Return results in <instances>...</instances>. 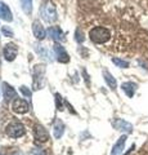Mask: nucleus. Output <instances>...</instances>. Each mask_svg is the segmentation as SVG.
I'll use <instances>...</instances> for the list:
<instances>
[{
  "label": "nucleus",
  "mask_w": 148,
  "mask_h": 155,
  "mask_svg": "<svg viewBox=\"0 0 148 155\" xmlns=\"http://www.w3.org/2000/svg\"><path fill=\"white\" fill-rule=\"evenodd\" d=\"M89 36H90V40L93 43H95V44H103V43L109 40V38H111V31L106 27L95 26L89 31Z\"/></svg>",
  "instance_id": "nucleus-1"
},
{
  "label": "nucleus",
  "mask_w": 148,
  "mask_h": 155,
  "mask_svg": "<svg viewBox=\"0 0 148 155\" xmlns=\"http://www.w3.org/2000/svg\"><path fill=\"white\" fill-rule=\"evenodd\" d=\"M5 133L12 138H20L26 133V128L20 122H12L7 125Z\"/></svg>",
  "instance_id": "nucleus-2"
},
{
  "label": "nucleus",
  "mask_w": 148,
  "mask_h": 155,
  "mask_svg": "<svg viewBox=\"0 0 148 155\" xmlns=\"http://www.w3.org/2000/svg\"><path fill=\"white\" fill-rule=\"evenodd\" d=\"M40 14H41V18L48 23L54 22V21H57V18H58L57 9L52 5V4H45V5H43L40 9Z\"/></svg>",
  "instance_id": "nucleus-3"
},
{
  "label": "nucleus",
  "mask_w": 148,
  "mask_h": 155,
  "mask_svg": "<svg viewBox=\"0 0 148 155\" xmlns=\"http://www.w3.org/2000/svg\"><path fill=\"white\" fill-rule=\"evenodd\" d=\"M53 52H54V54L57 57V61L61 62V64H68V62H70V56L67 54V52L65 51V48L62 47L59 43L54 44Z\"/></svg>",
  "instance_id": "nucleus-4"
},
{
  "label": "nucleus",
  "mask_w": 148,
  "mask_h": 155,
  "mask_svg": "<svg viewBox=\"0 0 148 155\" xmlns=\"http://www.w3.org/2000/svg\"><path fill=\"white\" fill-rule=\"evenodd\" d=\"M12 110L16 114H26L28 111V102L26 100L16 98L12 102Z\"/></svg>",
  "instance_id": "nucleus-5"
},
{
  "label": "nucleus",
  "mask_w": 148,
  "mask_h": 155,
  "mask_svg": "<svg viewBox=\"0 0 148 155\" xmlns=\"http://www.w3.org/2000/svg\"><path fill=\"white\" fill-rule=\"evenodd\" d=\"M3 53H4V57H5V60L9 61V62H12V61L16 60L17 53H18V48L16 47V44H13V43H9V44H7L5 47H4Z\"/></svg>",
  "instance_id": "nucleus-6"
},
{
  "label": "nucleus",
  "mask_w": 148,
  "mask_h": 155,
  "mask_svg": "<svg viewBox=\"0 0 148 155\" xmlns=\"http://www.w3.org/2000/svg\"><path fill=\"white\" fill-rule=\"evenodd\" d=\"M48 34H49L50 39H53V40L57 41V43H62V41L66 40L63 31H62L58 26H52V27H49V30H48Z\"/></svg>",
  "instance_id": "nucleus-7"
},
{
  "label": "nucleus",
  "mask_w": 148,
  "mask_h": 155,
  "mask_svg": "<svg viewBox=\"0 0 148 155\" xmlns=\"http://www.w3.org/2000/svg\"><path fill=\"white\" fill-rule=\"evenodd\" d=\"M34 133H35V138L40 142H46L48 140H49V133H48V130L43 127L41 124L35 125Z\"/></svg>",
  "instance_id": "nucleus-8"
},
{
  "label": "nucleus",
  "mask_w": 148,
  "mask_h": 155,
  "mask_svg": "<svg viewBox=\"0 0 148 155\" xmlns=\"http://www.w3.org/2000/svg\"><path fill=\"white\" fill-rule=\"evenodd\" d=\"M113 127L117 130H121V132H126V133H131L133 132V125L126 122L124 119H116L113 122Z\"/></svg>",
  "instance_id": "nucleus-9"
},
{
  "label": "nucleus",
  "mask_w": 148,
  "mask_h": 155,
  "mask_svg": "<svg viewBox=\"0 0 148 155\" xmlns=\"http://www.w3.org/2000/svg\"><path fill=\"white\" fill-rule=\"evenodd\" d=\"M125 142H126V136H121L117 140V142L113 145V147L111 150V155H121L125 147Z\"/></svg>",
  "instance_id": "nucleus-10"
},
{
  "label": "nucleus",
  "mask_w": 148,
  "mask_h": 155,
  "mask_svg": "<svg viewBox=\"0 0 148 155\" xmlns=\"http://www.w3.org/2000/svg\"><path fill=\"white\" fill-rule=\"evenodd\" d=\"M0 18L4 19L7 22H12L13 21V16H12V12L9 7L7 4H4L3 2H0Z\"/></svg>",
  "instance_id": "nucleus-11"
},
{
  "label": "nucleus",
  "mask_w": 148,
  "mask_h": 155,
  "mask_svg": "<svg viewBox=\"0 0 148 155\" xmlns=\"http://www.w3.org/2000/svg\"><path fill=\"white\" fill-rule=\"evenodd\" d=\"M32 32H34L35 38L39 39V40H43V39L45 38V35H46L44 27H43V25L39 21H35L34 23H32Z\"/></svg>",
  "instance_id": "nucleus-12"
},
{
  "label": "nucleus",
  "mask_w": 148,
  "mask_h": 155,
  "mask_svg": "<svg viewBox=\"0 0 148 155\" xmlns=\"http://www.w3.org/2000/svg\"><path fill=\"white\" fill-rule=\"evenodd\" d=\"M137 88H138V85L135 83H133V81H126V83H122V85H121V89L125 92L126 96L130 97V98L134 96Z\"/></svg>",
  "instance_id": "nucleus-13"
},
{
  "label": "nucleus",
  "mask_w": 148,
  "mask_h": 155,
  "mask_svg": "<svg viewBox=\"0 0 148 155\" xmlns=\"http://www.w3.org/2000/svg\"><path fill=\"white\" fill-rule=\"evenodd\" d=\"M3 93H4V97H5L7 100H12L17 96V92L14 91L13 87L9 85L8 83H3Z\"/></svg>",
  "instance_id": "nucleus-14"
},
{
  "label": "nucleus",
  "mask_w": 148,
  "mask_h": 155,
  "mask_svg": "<svg viewBox=\"0 0 148 155\" xmlns=\"http://www.w3.org/2000/svg\"><path fill=\"white\" fill-rule=\"evenodd\" d=\"M103 78H104V80H106V83H107V85L111 88L112 91H115L117 88V83H116V79L109 74V72L107 71V70H103Z\"/></svg>",
  "instance_id": "nucleus-15"
},
{
  "label": "nucleus",
  "mask_w": 148,
  "mask_h": 155,
  "mask_svg": "<svg viewBox=\"0 0 148 155\" xmlns=\"http://www.w3.org/2000/svg\"><path fill=\"white\" fill-rule=\"evenodd\" d=\"M54 137L55 138H61L62 136H63V132H65V124L63 122H61V120H57L54 123Z\"/></svg>",
  "instance_id": "nucleus-16"
},
{
  "label": "nucleus",
  "mask_w": 148,
  "mask_h": 155,
  "mask_svg": "<svg viewBox=\"0 0 148 155\" xmlns=\"http://www.w3.org/2000/svg\"><path fill=\"white\" fill-rule=\"evenodd\" d=\"M21 7L26 14L32 13V0H21Z\"/></svg>",
  "instance_id": "nucleus-17"
},
{
  "label": "nucleus",
  "mask_w": 148,
  "mask_h": 155,
  "mask_svg": "<svg viewBox=\"0 0 148 155\" xmlns=\"http://www.w3.org/2000/svg\"><path fill=\"white\" fill-rule=\"evenodd\" d=\"M112 62L117 67H121V69H128V67H129V62L121 60V58H112Z\"/></svg>",
  "instance_id": "nucleus-18"
},
{
  "label": "nucleus",
  "mask_w": 148,
  "mask_h": 155,
  "mask_svg": "<svg viewBox=\"0 0 148 155\" xmlns=\"http://www.w3.org/2000/svg\"><path fill=\"white\" fill-rule=\"evenodd\" d=\"M75 39H76V41H77V43H83L84 40H85V36H84V34H83V31H81V30H79V28H77V30H76V34H75Z\"/></svg>",
  "instance_id": "nucleus-19"
},
{
  "label": "nucleus",
  "mask_w": 148,
  "mask_h": 155,
  "mask_svg": "<svg viewBox=\"0 0 148 155\" xmlns=\"http://www.w3.org/2000/svg\"><path fill=\"white\" fill-rule=\"evenodd\" d=\"M2 31H3V34H4V35H5L7 38H13V36H14L13 31H12L9 27H7V26H3V27H2Z\"/></svg>",
  "instance_id": "nucleus-20"
},
{
  "label": "nucleus",
  "mask_w": 148,
  "mask_h": 155,
  "mask_svg": "<svg viewBox=\"0 0 148 155\" xmlns=\"http://www.w3.org/2000/svg\"><path fill=\"white\" fill-rule=\"evenodd\" d=\"M62 97L57 93L55 94V106H57V110H63V107H62Z\"/></svg>",
  "instance_id": "nucleus-21"
},
{
  "label": "nucleus",
  "mask_w": 148,
  "mask_h": 155,
  "mask_svg": "<svg viewBox=\"0 0 148 155\" xmlns=\"http://www.w3.org/2000/svg\"><path fill=\"white\" fill-rule=\"evenodd\" d=\"M20 91H21V92H22V93H23V94H25L26 97H28V98H30V97L32 96V93H31V91H30V89H28V88H27V87H25V85H22V87H21V88H20Z\"/></svg>",
  "instance_id": "nucleus-22"
},
{
  "label": "nucleus",
  "mask_w": 148,
  "mask_h": 155,
  "mask_svg": "<svg viewBox=\"0 0 148 155\" xmlns=\"http://www.w3.org/2000/svg\"><path fill=\"white\" fill-rule=\"evenodd\" d=\"M30 155H45V153L41 149H32V151Z\"/></svg>",
  "instance_id": "nucleus-23"
},
{
  "label": "nucleus",
  "mask_w": 148,
  "mask_h": 155,
  "mask_svg": "<svg viewBox=\"0 0 148 155\" xmlns=\"http://www.w3.org/2000/svg\"><path fill=\"white\" fill-rule=\"evenodd\" d=\"M12 155H23V154H22L21 151H14V153H13Z\"/></svg>",
  "instance_id": "nucleus-24"
}]
</instances>
